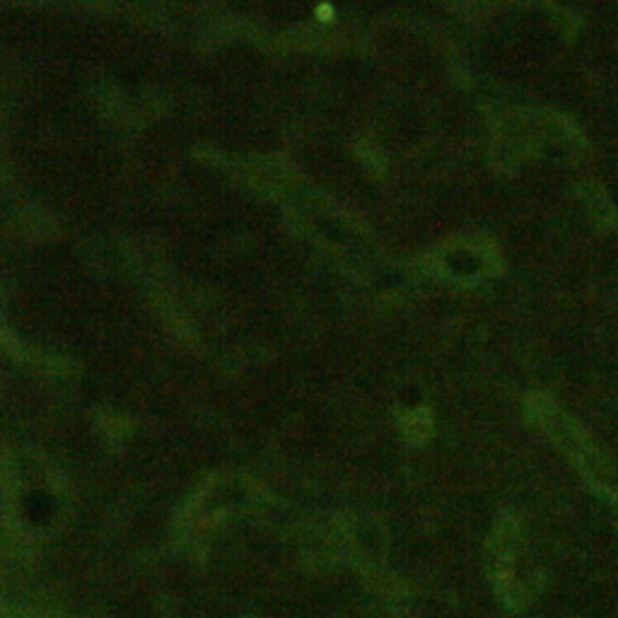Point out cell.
I'll list each match as a JSON object with an SVG mask.
<instances>
[{
	"mask_svg": "<svg viewBox=\"0 0 618 618\" xmlns=\"http://www.w3.org/2000/svg\"><path fill=\"white\" fill-rule=\"evenodd\" d=\"M580 201L585 205L590 220L597 225L602 232H611V229L618 227V210L611 203L609 193L602 184L597 181H587V184L580 186Z\"/></svg>",
	"mask_w": 618,
	"mask_h": 618,
	"instance_id": "obj_1",
	"label": "cell"
}]
</instances>
